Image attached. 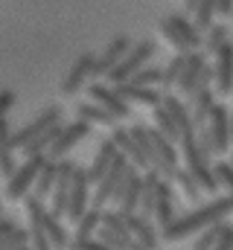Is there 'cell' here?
<instances>
[{
    "mask_svg": "<svg viewBox=\"0 0 233 250\" xmlns=\"http://www.w3.org/2000/svg\"><path fill=\"white\" fill-rule=\"evenodd\" d=\"M204 64H207V56L204 53H198V50H189L186 53V67H184V73L178 76V82H175V87H178V93L181 96H192V90H195V82H198V76H201V70H204Z\"/></svg>",
    "mask_w": 233,
    "mask_h": 250,
    "instance_id": "17",
    "label": "cell"
},
{
    "mask_svg": "<svg viewBox=\"0 0 233 250\" xmlns=\"http://www.w3.org/2000/svg\"><path fill=\"white\" fill-rule=\"evenodd\" d=\"M140 195H143V175L137 172V166H131V172H128V181H125V187L122 192L116 195V209L122 212V215H134V212H140Z\"/></svg>",
    "mask_w": 233,
    "mask_h": 250,
    "instance_id": "14",
    "label": "cell"
},
{
    "mask_svg": "<svg viewBox=\"0 0 233 250\" xmlns=\"http://www.w3.org/2000/svg\"><path fill=\"white\" fill-rule=\"evenodd\" d=\"M175 218V204H172V187L166 184V178H161L158 184V198H155V212H152V221L163 230L166 224H172Z\"/></svg>",
    "mask_w": 233,
    "mask_h": 250,
    "instance_id": "21",
    "label": "cell"
},
{
    "mask_svg": "<svg viewBox=\"0 0 233 250\" xmlns=\"http://www.w3.org/2000/svg\"><path fill=\"white\" fill-rule=\"evenodd\" d=\"M93 64H96V56H93V53H82V56L76 59V64L70 67L67 79L61 82V96H73V93L85 84V79L93 76Z\"/></svg>",
    "mask_w": 233,
    "mask_h": 250,
    "instance_id": "18",
    "label": "cell"
},
{
    "mask_svg": "<svg viewBox=\"0 0 233 250\" xmlns=\"http://www.w3.org/2000/svg\"><path fill=\"white\" fill-rule=\"evenodd\" d=\"M125 224H128V233L134 242L146 245L149 250L158 248V230H155L152 218H146L143 212H134V215H125Z\"/></svg>",
    "mask_w": 233,
    "mask_h": 250,
    "instance_id": "22",
    "label": "cell"
},
{
    "mask_svg": "<svg viewBox=\"0 0 233 250\" xmlns=\"http://www.w3.org/2000/svg\"><path fill=\"white\" fill-rule=\"evenodd\" d=\"M204 50L210 53V56H216V50L222 47V44H228V26H222V23H213L210 29H204Z\"/></svg>",
    "mask_w": 233,
    "mask_h": 250,
    "instance_id": "35",
    "label": "cell"
},
{
    "mask_svg": "<svg viewBox=\"0 0 233 250\" xmlns=\"http://www.w3.org/2000/svg\"><path fill=\"white\" fill-rule=\"evenodd\" d=\"M56 123H61V108H58V105H47V108H44L32 123H26L21 131H12V148H15V151H21L26 143H32L41 131H47L50 125H56Z\"/></svg>",
    "mask_w": 233,
    "mask_h": 250,
    "instance_id": "7",
    "label": "cell"
},
{
    "mask_svg": "<svg viewBox=\"0 0 233 250\" xmlns=\"http://www.w3.org/2000/svg\"><path fill=\"white\" fill-rule=\"evenodd\" d=\"M172 181H178V187H181V192H184V195H186L189 201H198V195L204 192V189L198 187V181H195V178H192V175H189L186 169H178Z\"/></svg>",
    "mask_w": 233,
    "mask_h": 250,
    "instance_id": "40",
    "label": "cell"
},
{
    "mask_svg": "<svg viewBox=\"0 0 233 250\" xmlns=\"http://www.w3.org/2000/svg\"><path fill=\"white\" fill-rule=\"evenodd\" d=\"M166 21H169V23L175 26V32H178V35L186 41V47H189V50H195V47L204 41V35H201V29L195 26V21L184 18V15H169Z\"/></svg>",
    "mask_w": 233,
    "mask_h": 250,
    "instance_id": "29",
    "label": "cell"
},
{
    "mask_svg": "<svg viewBox=\"0 0 233 250\" xmlns=\"http://www.w3.org/2000/svg\"><path fill=\"white\" fill-rule=\"evenodd\" d=\"M181 157H184V169L198 181V187L204 189V192H216V189H219V181H216V175H213V166H210V160L201 154L195 137H184V140H181Z\"/></svg>",
    "mask_w": 233,
    "mask_h": 250,
    "instance_id": "3",
    "label": "cell"
},
{
    "mask_svg": "<svg viewBox=\"0 0 233 250\" xmlns=\"http://www.w3.org/2000/svg\"><path fill=\"white\" fill-rule=\"evenodd\" d=\"M210 131H213V143H216V154H225L231 148V140H233V131H231V114L225 105L216 102V108L210 111Z\"/></svg>",
    "mask_w": 233,
    "mask_h": 250,
    "instance_id": "15",
    "label": "cell"
},
{
    "mask_svg": "<svg viewBox=\"0 0 233 250\" xmlns=\"http://www.w3.org/2000/svg\"><path fill=\"white\" fill-rule=\"evenodd\" d=\"M41 227H44V233H47V239H50L53 250H67V245H70V236H67V230L61 227V218H56V215L47 209V212H44Z\"/></svg>",
    "mask_w": 233,
    "mask_h": 250,
    "instance_id": "30",
    "label": "cell"
},
{
    "mask_svg": "<svg viewBox=\"0 0 233 250\" xmlns=\"http://www.w3.org/2000/svg\"><path fill=\"white\" fill-rule=\"evenodd\" d=\"M216 6H219V0H198V6H195V26L204 32V29H210L213 26V15H216Z\"/></svg>",
    "mask_w": 233,
    "mask_h": 250,
    "instance_id": "37",
    "label": "cell"
},
{
    "mask_svg": "<svg viewBox=\"0 0 233 250\" xmlns=\"http://www.w3.org/2000/svg\"><path fill=\"white\" fill-rule=\"evenodd\" d=\"M158 32H161V38H163V41H166V44L172 47L175 53H189V47H186V41H184V38H181V35L175 32V26L169 23V21H166V18H163V21L158 23Z\"/></svg>",
    "mask_w": 233,
    "mask_h": 250,
    "instance_id": "38",
    "label": "cell"
},
{
    "mask_svg": "<svg viewBox=\"0 0 233 250\" xmlns=\"http://www.w3.org/2000/svg\"><path fill=\"white\" fill-rule=\"evenodd\" d=\"M88 96H91V102H96L99 108H105L114 120H128L131 117L128 102L116 93L114 84H88Z\"/></svg>",
    "mask_w": 233,
    "mask_h": 250,
    "instance_id": "8",
    "label": "cell"
},
{
    "mask_svg": "<svg viewBox=\"0 0 233 250\" xmlns=\"http://www.w3.org/2000/svg\"><path fill=\"white\" fill-rule=\"evenodd\" d=\"M131 50V38L125 35V32H119V35H114L111 38V44L105 47V53L96 59V64H93V76H99V79H105L111 70H114L116 64L122 62V56Z\"/></svg>",
    "mask_w": 233,
    "mask_h": 250,
    "instance_id": "11",
    "label": "cell"
},
{
    "mask_svg": "<svg viewBox=\"0 0 233 250\" xmlns=\"http://www.w3.org/2000/svg\"><path fill=\"white\" fill-rule=\"evenodd\" d=\"M102 227L116 230V233H122V236H131V233H128V224H125V215H122L119 209H102Z\"/></svg>",
    "mask_w": 233,
    "mask_h": 250,
    "instance_id": "42",
    "label": "cell"
},
{
    "mask_svg": "<svg viewBox=\"0 0 233 250\" xmlns=\"http://www.w3.org/2000/svg\"><path fill=\"white\" fill-rule=\"evenodd\" d=\"M44 160H47V154H29L26 163L18 166V169L6 178V198H9V201H21V198L29 195V189L35 187V178H38Z\"/></svg>",
    "mask_w": 233,
    "mask_h": 250,
    "instance_id": "4",
    "label": "cell"
},
{
    "mask_svg": "<svg viewBox=\"0 0 233 250\" xmlns=\"http://www.w3.org/2000/svg\"><path fill=\"white\" fill-rule=\"evenodd\" d=\"M15 227H18V224H15L12 218H3V215H0V236H6V233H12Z\"/></svg>",
    "mask_w": 233,
    "mask_h": 250,
    "instance_id": "49",
    "label": "cell"
},
{
    "mask_svg": "<svg viewBox=\"0 0 233 250\" xmlns=\"http://www.w3.org/2000/svg\"><path fill=\"white\" fill-rule=\"evenodd\" d=\"M228 215H233V192H228L225 198H216V201L204 204V207H195V209L186 212V215H178L172 224H166V227L161 230V239H163V242H181V239H189V236L207 230L210 224L225 221Z\"/></svg>",
    "mask_w": 233,
    "mask_h": 250,
    "instance_id": "1",
    "label": "cell"
},
{
    "mask_svg": "<svg viewBox=\"0 0 233 250\" xmlns=\"http://www.w3.org/2000/svg\"><path fill=\"white\" fill-rule=\"evenodd\" d=\"M61 128H64L61 123L50 125V128H47V131H41V134H38V137H35L32 143H26V146H23L21 151H23L26 157H29V154H47V148L53 146V140H56L58 134H61Z\"/></svg>",
    "mask_w": 233,
    "mask_h": 250,
    "instance_id": "32",
    "label": "cell"
},
{
    "mask_svg": "<svg viewBox=\"0 0 233 250\" xmlns=\"http://www.w3.org/2000/svg\"><path fill=\"white\" fill-rule=\"evenodd\" d=\"M111 140H114V146L137 166V169H146L149 163H146V157H143V151L137 148V143H134V137H131V131H122V125H114L111 128Z\"/></svg>",
    "mask_w": 233,
    "mask_h": 250,
    "instance_id": "24",
    "label": "cell"
},
{
    "mask_svg": "<svg viewBox=\"0 0 233 250\" xmlns=\"http://www.w3.org/2000/svg\"><path fill=\"white\" fill-rule=\"evenodd\" d=\"M116 154H119V148L114 146V140H111V137H108V140H102V143L96 146L93 163H91V169H88V181H91V184H99V178L111 169V163L116 160Z\"/></svg>",
    "mask_w": 233,
    "mask_h": 250,
    "instance_id": "20",
    "label": "cell"
},
{
    "mask_svg": "<svg viewBox=\"0 0 233 250\" xmlns=\"http://www.w3.org/2000/svg\"><path fill=\"white\" fill-rule=\"evenodd\" d=\"M128 131H131L137 148L143 151V157H146V163H149V169H152V163H155V146H152V134H149V128H146V125H131Z\"/></svg>",
    "mask_w": 233,
    "mask_h": 250,
    "instance_id": "34",
    "label": "cell"
},
{
    "mask_svg": "<svg viewBox=\"0 0 233 250\" xmlns=\"http://www.w3.org/2000/svg\"><path fill=\"white\" fill-rule=\"evenodd\" d=\"M195 143H198V148H201V154H204L207 160L216 154V143H213V131H210V125H201V128L195 131Z\"/></svg>",
    "mask_w": 233,
    "mask_h": 250,
    "instance_id": "43",
    "label": "cell"
},
{
    "mask_svg": "<svg viewBox=\"0 0 233 250\" xmlns=\"http://www.w3.org/2000/svg\"><path fill=\"white\" fill-rule=\"evenodd\" d=\"M222 224H225V221H216V224H210L207 230L195 233V242H192V250H213V245H216V239H219V233H222Z\"/></svg>",
    "mask_w": 233,
    "mask_h": 250,
    "instance_id": "39",
    "label": "cell"
},
{
    "mask_svg": "<svg viewBox=\"0 0 233 250\" xmlns=\"http://www.w3.org/2000/svg\"><path fill=\"white\" fill-rule=\"evenodd\" d=\"M131 160L119 151L116 154V160L111 163V169L99 178V184H96V192H93V198H91V204L96 207V209H102L108 201H116V195L122 192V187H125V181H128V172H131Z\"/></svg>",
    "mask_w": 233,
    "mask_h": 250,
    "instance_id": "2",
    "label": "cell"
},
{
    "mask_svg": "<svg viewBox=\"0 0 233 250\" xmlns=\"http://www.w3.org/2000/svg\"><path fill=\"white\" fill-rule=\"evenodd\" d=\"M158 184H161V172H158V169H149V172L143 175V195H140V212H143L146 218H152V212H155Z\"/></svg>",
    "mask_w": 233,
    "mask_h": 250,
    "instance_id": "28",
    "label": "cell"
},
{
    "mask_svg": "<svg viewBox=\"0 0 233 250\" xmlns=\"http://www.w3.org/2000/svg\"><path fill=\"white\" fill-rule=\"evenodd\" d=\"M152 56H155V41H152V38H143V41L131 44V50L122 56V62L116 64L105 79H108L111 84H122V82H128L140 67H146V62H149Z\"/></svg>",
    "mask_w": 233,
    "mask_h": 250,
    "instance_id": "5",
    "label": "cell"
},
{
    "mask_svg": "<svg viewBox=\"0 0 233 250\" xmlns=\"http://www.w3.org/2000/svg\"><path fill=\"white\" fill-rule=\"evenodd\" d=\"M184 67H186V53H178L172 62H169V67L163 70V82H161V87H172L175 82H178V76L184 73Z\"/></svg>",
    "mask_w": 233,
    "mask_h": 250,
    "instance_id": "41",
    "label": "cell"
},
{
    "mask_svg": "<svg viewBox=\"0 0 233 250\" xmlns=\"http://www.w3.org/2000/svg\"><path fill=\"white\" fill-rule=\"evenodd\" d=\"M67 250H111L102 239H70V245H67Z\"/></svg>",
    "mask_w": 233,
    "mask_h": 250,
    "instance_id": "46",
    "label": "cell"
},
{
    "mask_svg": "<svg viewBox=\"0 0 233 250\" xmlns=\"http://www.w3.org/2000/svg\"><path fill=\"white\" fill-rule=\"evenodd\" d=\"M88 134H91V123H85V120H79V117H76L70 125H64V128H61V134L53 140V146L47 148V157H50V160H61V157H64L76 143H82Z\"/></svg>",
    "mask_w": 233,
    "mask_h": 250,
    "instance_id": "10",
    "label": "cell"
},
{
    "mask_svg": "<svg viewBox=\"0 0 233 250\" xmlns=\"http://www.w3.org/2000/svg\"><path fill=\"white\" fill-rule=\"evenodd\" d=\"M216 12H219V15H231V12H233V0H219Z\"/></svg>",
    "mask_w": 233,
    "mask_h": 250,
    "instance_id": "50",
    "label": "cell"
},
{
    "mask_svg": "<svg viewBox=\"0 0 233 250\" xmlns=\"http://www.w3.org/2000/svg\"><path fill=\"white\" fill-rule=\"evenodd\" d=\"M213 82H216V93L225 96L233 90V44H222L216 50V64H213Z\"/></svg>",
    "mask_w": 233,
    "mask_h": 250,
    "instance_id": "12",
    "label": "cell"
},
{
    "mask_svg": "<svg viewBox=\"0 0 233 250\" xmlns=\"http://www.w3.org/2000/svg\"><path fill=\"white\" fill-rule=\"evenodd\" d=\"M128 82H134V84H140V87H158V84L163 82V70H161V67H149V64H146V67H140Z\"/></svg>",
    "mask_w": 233,
    "mask_h": 250,
    "instance_id": "36",
    "label": "cell"
},
{
    "mask_svg": "<svg viewBox=\"0 0 233 250\" xmlns=\"http://www.w3.org/2000/svg\"><path fill=\"white\" fill-rule=\"evenodd\" d=\"M216 108V90L207 84V87H201V90H195L192 96H189V114H192V123L195 128H201V125L210 123V111Z\"/></svg>",
    "mask_w": 233,
    "mask_h": 250,
    "instance_id": "19",
    "label": "cell"
},
{
    "mask_svg": "<svg viewBox=\"0 0 233 250\" xmlns=\"http://www.w3.org/2000/svg\"><path fill=\"white\" fill-rule=\"evenodd\" d=\"M12 128H9V120L3 117L0 120V175L9 178L18 166H15V157H12Z\"/></svg>",
    "mask_w": 233,
    "mask_h": 250,
    "instance_id": "25",
    "label": "cell"
},
{
    "mask_svg": "<svg viewBox=\"0 0 233 250\" xmlns=\"http://www.w3.org/2000/svg\"><path fill=\"white\" fill-rule=\"evenodd\" d=\"M12 105H15V90H0V120L9 114Z\"/></svg>",
    "mask_w": 233,
    "mask_h": 250,
    "instance_id": "48",
    "label": "cell"
},
{
    "mask_svg": "<svg viewBox=\"0 0 233 250\" xmlns=\"http://www.w3.org/2000/svg\"><path fill=\"white\" fill-rule=\"evenodd\" d=\"M41 221H44V218H41ZM41 221L26 227V230H29V248L32 250H53L50 239H47V233H44V227H41Z\"/></svg>",
    "mask_w": 233,
    "mask_h": 250,
    "instance_id": "44",
    "label": "cell"
},
{
    "mask_svg": "<svg viewBox=\"0 0 233 250\" xmlns=\"http://www.w3.org/2000/svg\"><path fill=\"white\" fill-rule=\"evenodd\" d=\"M76 117L85 120V123H91V125H99V128H114L116 125L114 117L105 108H99L96 102H79L76 105Z\"/></svg>",
    "mask_w": 233,
    "mask_h": 250,
    "instance_id": "26",
    "label": "cell"
},
{
    "mask_svg": "<svg viewBox=\"0 0 233 250\" xmlns=\"http://www.w3.org/2000/svg\"><path fill=\"white\" fill-rule=\"evenodd\" d=\"M88 189H91V181H88V169H82V166H76L73 169V181H70V198H67V212H64V218L67 221H79L85 212H88V204H91V195H88Z\"/></svg>",
    "mask_w": 233,
    "mask_h": 250,
    "instance_id": "6",
    "label": "cell"
},
{
    "mask_svg": "<svg viewBox=\"0 0 233 250\" xmlns=\"http://www.w3.org/2000/svg\"><path fill=\"white\" fill-rule=\"evenodd\" d=\"M213 250H233V224H228V221L222 224V233H219Z\"/></svg>",
    "mask_w": 233,
    "mask_h": 250,
    "instance_id": "47",
    "label": "cell"
},
{
    "mask_svg": "<svg viewBox=\"0 0 233 250\" xmlns=\"http://www.w3.org/2000/svg\"><path fill=\"white\" fill-rule=\"evenodd\" d=\"M116 93L128 102V105H146V108H158L163 102V93L158 87H140L134 82H122V84H114Z\"/></svg>",
    "mask_w": 233,
    "mask_h": 250,
    "instance_id": "16",
    "label": "cell"
},
{
    "mask_svg": "<svg viewBox=\"0 0 233 250\" xmlns=\"http://www.w3.org/2000/svg\"><path fill=\"white\" fill-rule=\"evenodd\" d=\"M163 108L172 114L175 125H178V131H181V140L184 137H195V123H192V114H189V105H184L178 96H172V93H163Z\"/></svg>",
    "mask_w": 233,
    "mask_h": 250,
    "instance_id": "23",
    "label": "cell"
},
{
    "mask_svg": "<svg viewBox=\"0 0 233 250\" xmlns=\"http://www.w3.org/2000/svg\"><path fill=\"white\" fill-rule=\"evenodd\" d=\"M3 250H32L29 245H15V248H3Z\"/></svg>",
    "mask_w": 233,
    "mask_h": 250,
    "instance_id": "52",
    "label": "cell"
},
{
    "mask_svg": "<svg viewBox=\"0 0 233 250\" xmlns=\"http://www.w3.org/2000/svg\"><path fill=\"white\" fill-rule=\"evenodd\" d=\"M213 175H216L219 187H225L228 192H233V163H228V160H219V163L213 166Z\"/></svg>",
    "mask_w": 233,
    "mask_h": 250,
    "instance_id": "45",
    "label": "cell"
},
{
    "mask_svg": "<svg viewBox=\"0 0 233 250\" xmlns=\"http://www.w3.org/2000/svg\"><path fill=\"white\" fill-rule=\"evenodd\" d=\"M195 6H198V0H184V9L186 12H195Z\"/></svg>",
    "mask_w": 233,
    "mask_h": 250,
    "instance_id": "51",
    "label": "cell"
},
{
    "mask_svg": "<svg viewBox=\"0 0 233 250\" xmlns=\"http://www.w3.org/2000/svg\"><path fill=\"white\" fill-rule=\"evenodd\" d=\"M99 224H102V209L91 207V209H88V212L76 221L73 239H93V236H96V230H99Z\"/></svg>",
    "mask_w": 233,
    "mask_h": 250,
    "instance_id": "31",
    "label": "cell"
},
{
    "mask_svg": "<svg viewBox=\"0 0 233 250\" xmlns=\"http://www.w3.org/2000/svg\"><path fill=\"white\" fill-rule=\"evenodd\" d=\"M73 169H76L73 160H67V157L58 160V178H56V189H53V207H50V212H53L56 218H61V215L67 212V198H70Z\"/></svg>",
    "mask_w": 233,
    "mask_h": 250,
    "instance_id": "13",
    "label": "cell"
},
{
    "mask_svg": "<svg viewBox=\"0 0 233 250\" xmlns=\"http://www.w3.org/2000/svg\"><path fill=\"white\" fill-rule=\"evenodd\" d=\"M231 131H233V114H231Z\"/></svg>",
    "mask_w": 233,
    "mask_h": 250,
    "instance_id": "54",
    "label": "cell"
},
{
    "mask_svg": "<svg viewBox=\"0 0 233 250\" xmlns=\"http://www.w3.org/2000/svg\"><path fill=\"white\" fill-rule=\"evenodd\" d=\"M152 120H155V128H158L163 137H169L172 143H181V131H178V125H175L172 114L163 108V102H161L158 108H152Z\"/></svg>",
    "mask_w": 233,
    "mask_h": 250,
    "instance_id": "33",
    "label": "cell"
},
{
    "mask_svg": "<svg viewBox=\"0 0 233 250\" xmlns=\"http://www.w3.org/2000/svg\"><path fill=\"white\" fill-rule=\"evenodd\" d=\"M152 134V146H155V163H152V169H158L161 172V178H169L172 181L175 172L181 169L178 166V151H175V143L169 137H163L158 128L155 131H149Z\"/></svg>",
    "mask_w": 233,
    "mask_h": 250,
    "instance_id": "9",
    "label": "cell"
},
{
    "mask_svg": "<svg viewBox=\"0 0 233 250\" xmlns=\"http://www.w3.org/2000/svg\"><path fill=\"white\" fill-rule=\"evenodd\" d=\"M56 178H58V160H44V166H41V172H38V178H35V187H32V195H38V198H50L53 195V189H56Z\"/></svg>",
    "mask_w": 233,
    "mask_h": 250,
    "instance_id": "27",
    "label": "cell"
},
{
    "mask_svg": "<svg viewBox=\"0 0 233 250\" xmlns=\"http://www.w3.org/2000/svg\"><path fill=\"white\" fill-rule=\"evenodd\" d=\"M231 163H233V154H231Z\"/></svg>",
    "mask_w": 233,
    "mask_h": 250,
    "instance_id": "55",
    "label": "cell"
},
{
    "mask_svg": "<svg viewBox=\"0 0 233 250\" xmlns=\"http://www.w3.org/2000/svg\"><path fill=\"white\" fill-rule=\"evenodd\" d=\"M131 250H149V248H146V245H140V242H134V245H131Z\"/></svg>",
    "mask_w": 233,
    "mask_h": 250,
    "instance_id": "53",
    "label": "cell"
}]
</instances>
